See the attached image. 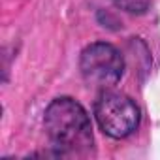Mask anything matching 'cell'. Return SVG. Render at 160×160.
<instances>
[{
	"instance_id": "obj_4",
	"label": "cell",
	"mask_w": 160,
	"mask_h": 160,
	"mask_svg": "<svg viewBox=\"0 0 160 160\" xmlns=\"http://www.w3.org/2000/svg\"><path fill=\"white\" fill-rule=\"evenodd\" d=\"M113 2L128 13H145L151 0H113Z\"/></svg>"
},
{
	"instance_id": "obj_2",
	"label": "cell",
	"mask_w": 160,
	"mask_h": 160,
	"mask_svg": "<svg viewBox=\"0 0 160 160\" xmlns=\"http://www.w3.org/2000/svg\"><path fill=\"white\" fill-rule=\"evenodd\" d=\"M94 119L106 136L122 139L138 130L141 113L136 102L126 94L104 91L94 100Z\"/></svg>"
},
{
	"instance_id": "obj_3",
	"label": "cell",
	"mask_w": 160,
	"mask_h": 160,
	"mask_svg": "<svg viewBox=\"0 0 160 160\" xmlns=\"http://www.w3.org/2000/svg\"><path fill=\"white\" fill-rule=\"evenodd\" d=\"M79 70L87 83L108 89L121 81L124 73V58L115 45L94 42L81 51Z\"/></svg>"
},
{
	"instance_id": "obj_1",
	"label": "cell",
	"mask_w": 160,
	"mask_h": 160,
	"mask_svg": "<svg viewBox=\"0 0 160 160\" xmlns=\"http://www.w3.org/2000/svg\"><path fill=\"white\" fill-rule=\"evenodd\" d=\"M45 132L60 156H87L94 136L87 109L70 96L55 98L43 115Z\"/></svg>"
}]
</instances>
